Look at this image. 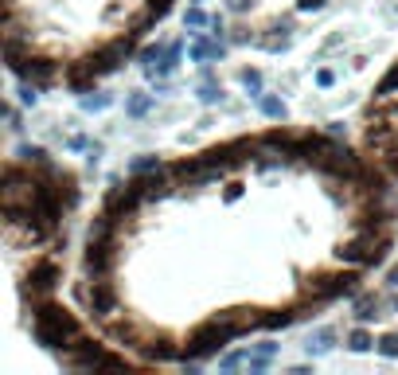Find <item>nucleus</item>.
Returning <instances> with one entry per match:
<instances>
[{
  "label": "nucleus",
  "instance_id": "4468645a",
  "mask_svg": "<svg viewBox=\"0 0 398 375\" xmlns=\"http://www.w3.org/2000/svg\"><path fill=\"white\" fill-rule=\"evenodd\" d=\"M395 90H398V63L390 67V71H386V78H383V83L375 86V98H390Z\"/></svg>",
  "mask_w": 398,
  "mask_h": 375
},
{
  "label": "nucleus",
  "instance_id": "412c9836",
  "mask_svg": "<svg viewBox=\"0 0 398 375\" xmlns=\"http://www.w3.org/2000/svg\"><path fill=\"white\" fill-rule=\"evenodd\" d=\"M239 78H242V86H246V90H254V94L262 90V74H258V71H242Z\"/></svg>",
  "mask_w": 398,
  "mask_h": 375
},
{
  "label": "nucleus",
  "instance_id": "6e6552de",
  "mask_svg": "<svg viewBox=\"0 0 398 375\" xmlns=\"http://www.w3.org/2000/svg\"><path fill=\"white\" fill-rule=\"evenodd\" d=\"M137 180H141L145 200H153V204H160V200H168V195H172V184L160 176V169L157 172H145V176H137Z\"/></svg>",
  "mask_w": 398,
  "mask_h": 375
},
{
  "label": "nucleus",
  "instance_id": "9b49d317",
  "mask_svg": "<svg viewBox=\"0 0 398 375\" xmlns=\"http://www.w3.org/2000/svg\"><path fill=\"white\" fill-rule=\"evenodd\" d=\"M223 55H227V47H223V39H199V43H192V59L195 63H207V59H223Z\"/></svg>",
  "mask_w": 398,
  "mask_h": 375
},
{
  "label": "nucleus",
  "instance_id": "20e7f679",
  "mask_svg": "<svg viewBox=\"0 0 398 375\" xmlns=\"http://www.w3.org/2000/svg\"><path fill=\"white\" fill-rule=\"evenodd\" d=\"M63 281V266L55 262V258H43V262H36V266L27 270L24 278V297L32 305H39L43 297H51V290Z\"/></svg>",
  "mask_w": 398,
  "mask_h": 375
},
{
  "label": "nucleus",
  "instance_id": "ddd939ff",
  "mask_svg": "<svg viewBox=\"0 0 398 375\" xmlns=\"http://www.w3.org/2000/svg\"><path fill=\"white\" fill-rule=\"evenodd\" d=\"M348 348H351V352H367V348H375L371 332H367V328H351V332H348Z\"/></svg>",
  "mask_w": 398,
  "mask_h": 375
},
{
  "label": "nucleus",
  "instance_id": "4be33fe9",
  "mask_svg": "<svg viewBox=\"0 0 398 375\" xmlns=\"http://www.w3.org/2000/svg\"><path fill=\"white\" fill-rule=\"evenodd\" d=\"M148 106H153V98H148V94H137V98L129 102V114H137V118H141V114H145Z\"/></svg>",
  "mask_w": 398,
  "mask_h": 375
},
{
  "label": "nucleus",
  "instance_id": "f8f14e48",
  "mask_svg": "<svg viewBox=\"0 0 398 375\" xmlns=\"http://www.w3.org/2000/svg\"><path fill=\"white\" fill-rule=\"evenodd\" d=\"M274 36H265V39H258L265 51H285L289 47V24H278V28H269Z\"/></svg>",
  "mask_w": 398,
  "mask_h": 375
},
{
  "label": "nucleus",
  "instance_id": "f3484780",
  "mask_svg": "<svg viewBox=\"0 0 398 375\" xmlns=\"http://www.w3.org/2000/svg\"><path fill=\"white\" fill-rule=\"evenodd\" d=\"M332 340H336V332L332 328H320L313 340H309V352H324V348H332Z\"/></svg>",
  "mask_w": 398,
  "mask_h": 375
},
{
  "label": "nucleus",
  "instance_id": "0eeeda50",
  "mask_svg": "<svg viewBox=\"0 0 398 375\" xmlns=\"http://www.w3.org/2000/svg\"><path fill=\"white\" fill-rule=\"evenodd\" d=\"M113 250H118V242H86V274L90 278H109Z\"/></svg>",
  "mask_w": 398,
  "mask_h": 375
},
{
  "label": "nucleus",
  "instance_id": "bb28decb",
  "mask_svg": "<svg viewBox=\"0 0 398 375\" xmlns=\"http://www.w3.org/2000/svg\"><path fill=\"white\" fill-rule=\"evenodd\" d=\"M316 83H320V86H332V83H336V74H332V71H320V74H316Z\"/></svg>",
  "mask_w": 398,
  "mask_h": 375
},
{
  "label": "nucleus",
  "instance_id": "5701e85b",
  "mask_svg": "<svg viewBox=\"0 0 398 375\" xmlns=\"http://www.w3.org/2000/svg\"><path fill=\"white\" fill-rule=\"evenodd\" d=\"M82 106H86V109H106V106H109V98H106V94H86V98H82Z\"/></svg>",
  "mask_w": 398,
  "mask_h": 375
},
{
  "label": "nucleus",
  "instance_id": "9d476101",
  "mask_svg": "<svg viewBox=\"0 0 398 375\" xmlns=\"http://www.w3.org/2000/svg\"><path fill=\"white\" fill-rule=\"evenodd\" d=\"M379 309H383V301H379L375 293H360L351 313H355V321H360V325H367V321H375V317H379Z\"/></svg>",
  "mask_w": 398,
  "mask_h": 375
},
{
  "label": "nucleus",
  "instance_id": "7ed1b4c3",
  "mask_svg": "<svg viewBox=\"0 0 398 375\" xmlns=\"http://www.w3.org/2000/svg\"><path fill=\"white\" fill-rule=\"evenodd\" d=\"M141 200H145V192H141V180L133 176L129 184H118V188H109L102 211H106V215H113V219H118V227H121L125 219H137V207H141Z\"/></svg>",
  "mask_w": 398,
  "mask_h": 375
},
{
  "label": "nucleus",
  "instance_id": "1a4fd4ad",
  "mask_svg": "<svg viewBox=\"0 0 398 375\" xmlns=\"http://www.w3.org/2000/svg\"><path fill=\"white\" fill-rule=\"evenodd\" d=\"M145 360H157V363H168V360H184V348H176L168 336H157L145 344Z\"/></svg>",
  "mask_w": 398,
  "mask_h": 375
},
{
  "label": "nucleus",
  "instance_id": "aec40b11",
  "mask_svg": "<svg viewBox=\"0 0 398 375\" xmlns=\"http://www.w3.org/2000/svg\"><path fill=\"white\" fill-rule=\"evenodd\" d=\"M199 98H203V102H219V98H223V86H219V83H211V78H207V83L199 86Z\"/></svg>",
  "mask_w": 398,
  "mask_h": 375
},
{
  "label": "nucleus",
  "instance_id": "c85d7f7f",
  "mask_svg": "<svg viewBox=\"0 0 398 375\" xmlns=\"http://www.w3.org/2000/svg\"><path fill=\"white\" fill-rule=\"evenodd\" d=\"M390 286H398V266H395V270H390Z\"/></svg>",
  "mask_w": 398,
  "mask_h": 375
},
{
  "label": "nucleus",
  "instance_id": "2eb2a0df",
  "mask_svg": "<svg viewBox=\"0 0 398 375\" xmlns=\"http://www.w3.org/2000/svg\"><path fill=\"white\" fill-rule=\"evenodd\" d=\"M20 157H24V164H39V169H47V164H51L47 153H43L39 145H24V149H20Z\"/></svg>",
  "mask_w": 398,
  "mask_h": 375
},
{
  "label": "nucleus",
  "instance_id": "dca6fc26",
  "mask_svg": "<svg viewBox=\"0 0 398 375\" xmlns=\"http://www.w3.org/2000/svg\"><path fill=\"white\" fill-rule=\"evenodd\" d=\"M262 114L265 118H285V102L274 94H262Z\"/></svg>",
  "mask_w": 398,
  "mask_h": 375
},
{
  "label": "nucleus",
  "instance_id": "a211bd4d",
  "mask_svg": "<svg viewBox=\"0 0 398 375\" xmlns=\"http://www.w3.org/2000/svg\"><path fill=\"white\" fill-rule=\"evenodd\" d=\"M375 348L383 352L386 360H395V356H398V332H386V336L379 340V344H375Z\"/></svg>",
  "mask_w": 398,
  "mask_h": 375
},
{
  "label": "nucleus",
  "instance_id": "cd10ccee",
  "mask_svg": "<svg viewBox=\"0 0 398 375\" xmlns=\"http://www.w3.org/2000/svg\"><path fill=\"white\" fill-rule=\"evenodd\" d=\"M230 8H234V12H246V8H250V0H230Z\"/></svg>",
  "mask_w": 398,
  "mask_h": 375
},
{
  "label": "nucleus",
  "instance_id": "393cba45",
  "mask_svg": "<svg viewBox=\"0 0 398 375\" xmlns=\"http://www.w3.org/2000/svg\"><path fill=\"white\" fill-rule=\"evenodd\" d=\"M207 24V16L199 12V8H192V12H188V28H203Z\"/></svg>",
  "mask_w": 398,
  "mask_h": 375
},
{
  "label": "nucleus",
  "instance_id": "a878e982",
  "mask_svg": "<svg viewBox=\"0 0 398 375\" xmlns=\"http://www.w3.org/2000/svg\"><path fill=\"white\" fill-rule=\"evenodd\" d=\"M297 8L301 12H316V8H324V0H297Z\"/></svg>",
  "mask_w": 398,
  "mask_h": 375
},
{
  "label": "nucleus",
  "instance_id": "b1692460",
  "mask_svg": "<svg viewBox=\"0 0 398 375\" xmlns=\"http://www.w3.org/2000/svg\"><path fill=\"white\" fill-rule=\"evenodd\" d=\"M36 83H24V86H20V102H24V106H36Z\"/></svg>",
  "mask_w": 398,
  "mask_h": 375
},
{
  "label": "nucleus",
  "instance_id": "f257e3e1",
  "mask_svg": "<svg viewBox=\"0 0 398 375\" xmlns=\"http://www.w3.org/2000/svg\"><path fill=\"white\" fill-rule=\"evenodd\" d=\"M32 313H36V321H32V336H36L43 348L67 352L74 340L82 336V325H78L67 309H59L55 301H47V297H43L39 305H32Z\"/></svg>",
  "mask_w": 398,
  "mask_h": 375
},
{
  "label": "nucleus",
  "instance_id": "6ab92c4d",
  "mask_svg": "<svg viewBox=\"0 0 398 375\" xmlns=\"http://www.w3.org/2000/svg\"><path fill=\"white\" fill-rule=\"evenodd\" d=\"M157 169H160L157 157H137L133 160V176H145V172H157Z\"/></svg>",
  "mask_w": 398,
  "mask_h": 375
},
{
  "label": "nucleus",
  "instance_id": "39448f33",
  "mask_svg": "<svg viewBox=\"0 0 398 375\" xmlns=\"http://www.w3.org/2000/svg\"><path fill=\"white\" fill-rule=\"evenodd\" d=\"M74 293H78V301L90 305V313L98 321L118 313V290L109 286V278H94V286H74Z\"/></svg>",
  "mask_w": 398,
  "mask_h": 375
},
{
  "label": "nucleus",
  "instance_id": "f03ea898",
  "mask_svg": "<svg viewBox=\"0 0 398 375\" xmlns=\"http://www.w3.org/2000/svg\"><path fill=\"white\" fill-rule=\"evenodd\" d=\"M355 274H316L309 286L297 297V309H309V301H332V297H344V293H355Z\"/></svg>",
  "mask_w": 398,
  "mask_h": 375
},
{
  "label": "nucleus",
  "instance_id": "423d86ee",
  "mask_svg": "<svg viewBox=\"0 0 398 375\" xmlns=\"http://www.w3.org/2000/svg\"><path fill=\"white\" fill-rule=\"evenodd\" d=\"M8 67H12L24 83H36V86H43V83H51L55 74H59V67H55V59H47V55H16V59H8Z\"/></svg>",
  "mask_w": 398,
  "mask_h": 375
}]
</instances>
